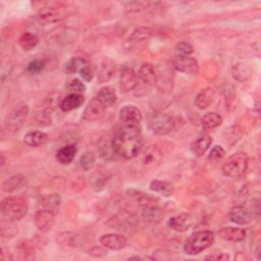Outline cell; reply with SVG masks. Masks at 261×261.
<instances>
[{"instance_id":"6da1fadb","label":"cell","mask_w":261,"mask_h":261,"mask_svg":"<svg viewBox=\"0 0 261 261\" xmlns=\"http://www.w3.org/2000/svg\"><path fill=\"white\" fill-rule=\"evenodd\" d=\"M111 139L116 155L124 159L139 155L144 144L140 124H120Z\"/></svg>"},{"instance_id":"7a4b0ae2","label":"cell","mask_w":261,"mask_h":261,"mask_svg":"<svg viewBox=\"0 0 261 261\" xmlns=\"http://www.w3.org/2000/svg\"><path fill=\"white\" fill-rule=\"evenodd\" d=\"M28 203L20 197H8L1 202V212L8 221H18L28 213Z\"/></svg>"},{"instance_id":"3957f363","label":"cell","mask_w":261,"mask_h":261,"mask_svg":"<svg viewBox=\"0 0 261 261\" xmlns=\"http://www.w3.org/2000/svg\"><path fill=\"white\" fill-rule=\"evenodd\" d=\"M214 242V233L211 230H199L193 232L184 244V251L188 255H197L209 248Z\"/></svg>"},{"instance_id":"277c9868","label":"cell","mask_w":261,"mask_h":261,"mask_svg":"<svg viewBox=\"0 0 261 261\" xmlns=\"http://www.w3.org/2000/svg\"><path fill=\"white\" fill-rule=\"evenodd\" d=\"M248 156L244 152H237L230 155L222 164V172L224 175L232 178L243 176L248 169Z\"/></svg>"},{"instance_id":"5b68a950","label":"cell","mask_w":261,"mask_h":261,"mask_svg":"<svg viewBox=\"0 0 261 261\" xmlns=\"http://www.w3.org/2000/svg\"><path fill=\"white\" fill-rule=\"evenodd\" d=\"M72 8L71 5L62 3L47 5L39 10L38 17L45 22L61 21L72 13Z\"/></svg>"},{"instance_id":"8992f818","label":"cell","mask_w":261,"mask_h":261,"mask_svg":"<svg viewBox=\"0 0 261 261\" xmlns=\"http://www.w3.org/2000/svg\"><path fill=\"white\" fill-rule=\"evenodd\" d=\"M147 125L154 134L164 136L169 134L174 128V120L166 113L154 111L148 114Z\"/></svg>"},{"instance_id":"52a82bcc","label":"cell","mask_w":261,"mask_h":261,"mask_svg":"<svg viewBox=\"0 0 261 261\" xmlns=\"http://www.w3.org/2000/svg\"><path fill=\"white\" fill-rule=\"evenodd\" d=\"M29 114V106L24 103H20L15 106L6 116L4 126L11 132H17L24 123Z\"/></svg>"},{"instance_id":"ba28073f","label":"cell","mask_w":261,"mask_h":261,"mask_svg":"<svg viewBox=\"0 0 261 261\" xmlns=\"http://www.w3.org/2000/svg\"><path fill=\"white\" fill-rule=\"evenodd\" d=\"M138 85L136 89L145 90L156 84L157 72L152 63H143L138 71Z\"/></svg>"},{"instance_id":"9c48e42d","label":"cell","mask_w":261,"mask_h":261,"mask_svg":"<svg viewBox=\"0 0 261 261\" xmlns=\"http://www.w3.org/2000/svg\"><path fill=\"white\" fill-rule=\"evenodd\" d=\"M173 67L184 73L187 74H197L199 72V63L196 58L189 56H181V55H175L172 60Z\"/></svg>"},{"instance_id":"30bf717a","label":"cell","mask_w":261,"mask_h":261,"mask_svg":"<svg viewBox=\"0 0 261 261\" xmlns=\"http://www.w3.org/2000/svg\"><path fill=\"white\" fill-rule=\"evenodd\" d=\"M34 222L40 231L47 232L55 223V213L45 208L39 209L34 215Z\"/></svg>"},{"instance_id":"8fae6325","label":"cell","mask_w":261,"mask_h":261,"mask_svg":"<svg viewBox=\"0 0 261 261\" xmlns=\"http://www.w3.org/2000/svg\"><path fill=\"white\" fill-rule=\"evenodd\" d=\"M99 242L103 247L112 251L122 250L127 245L126 238L120 233H115V232L101 236L99 239Z\"/></svg>"},{"instance_id":"7c38bea8","label":"cell","mask_w":261,"mask_h":261,"mask_svg":"<svg viewBox=\"0 0 261 261\" xmlns=\"http://www.w3.org/2000/svg\"><path fill=\"white\" fill-rule=\"evenodd\" d=\"M137 223V219L136 217L127 212V211H120L119 213H117L115 216H113L112 219L109 220L108 225H110L111 227H114L116 229H120V230H126L128 228H132L136 225Z\"/></svg>"},{"instance_id":"4fadbf2b","label":"cell","mask_w":261,"mask_h":261,"mask_svg":"<svg viewBox=\"0 0 261 261\" xmlns=\"http://www.w3.org/2000/svg\"><path fill=\"white\" fill-rule=\"evenodd\" d=\"M119 121L121 124H140L143 115L139 108L133 105H127L119 110Z\"/></svg>"},{"instance_id":"5bb4252c","label":"cell","mask_w":261,"mask_h":261,"mask_svg":"<svg viewBox=\"0 0 261 261\" xmlns=\"http://www.w3.org/2000/svg\"><path fill=\"white\" fill-rule=\"evenodd\" d=\"M254 215L249 207L243 205H237L229 211V219L237 224H248L252 221Z\"/></svg>"},{"instance_id":"9a60e30c","label":"cell","mask_w":261,"mask_h":261,"mask_svg":"<svg viewBox=\"0 0 261 261\" xmlns=\"http://www.w3.org/2000/svg\"><path fill=\"white\" fill-rule=\"evenodd\" d=\"M138 74L130 67H125L119 76V89L123 93H128L136 89L138 85Z\"/></svg>"},{"instance_id":"2e32d148","label":"cell","mask_w":261,"mask_h":261,"mask_svg":"<svg viewBox=\"0 0 261 261\" xmlns=\"http://www.w3.org/2000/svg\"><path fill=\"white\" fill-rule=\"evenodd\" d=\"M105 109L106 107H104L102 103L96 97H94L86 106L83 113V118L88 121L96 120L102 116Z\"/></svg>"},{"instance_id":"e0dca14e","label":"cell","mask_w":261,"mask_h":261,"mask_svg":"<svg viewBox=\"0 0 261 261\" xmlns=\"http://www.w3.org/2000/svg\"><path fill=\"white\" fill-rule=\"evenodd\" d=\"M193 224L192 217L188 213H181L179 215L173 216L168 220V226L178 232L187 231Z\"/></svg>"},{"instance_id":"ac0fdd59","label":"cell","mask_w":261,"mask_h":261,"mask_svg":"<svg viewBox=\"0 0 261 261\" xmlns=\"http://www.w3.org/2000/svg\"><path fill=\"white\" fill-rule=\"evenodd\" d=\"M115 72V63L109 59L104 58L97 68V79L99 83H105L111 80Z\"/></svg>"},{"instance_id":"d6986e66","label":"cell","mask_w":261,"mask_h":261,"mask_svg":"<svg viewBox=\"0 0 261 261\" xmlns=\"http://www.w3.org/2000/svg\"><path fill=\"white\" fill-rule=\"evenodd\" d=\"M218 234L222 240L228 242H241L246 238V230L240 227H232V226H224L218 230Z\"/></svg>"},{"instance_id":"ffe728a7","label":"cell","mask_w":261,"mask_h":261,"mask_svg":"<svg viewBox=\"0 0 261 261\" xmlns=\"http://www.w3.org/2000/svg\"><path fill=\"white\" fill-rule=\"evenodd\" d=\"M140 154H141V161L144 165L158 164L162 158L161 152L155 146H148L144 149L142 148Z\"/></svg>"},{"instance_id":"44dd1931","label":"cell","mask_w":261,"mask_h":261,"mask_svg":"<svg viewBox=\"0 0 261 261\" xmlns=\"http://www.w3.org/2000/svg\"><path fill=\"white\" fill-rule=\"evenodd\" d=\"M84 102H85V97L82 94L71 93L61 100L59 107L63 112H68L79 108L84 104Z\"/></svg>"},{"instance_id":"7402d4cb","label":"cell","mask_w":261,"mask_h":261,"mask_svg":"<svg viewBox=\"0 0 261 261\" xmlns=\"http://www.w3.org/2000/svg\"><path fill=\"white\" fill-rule=\"evenodd\" d=\"M142 218L148 223H158L164 216V213L158 205L141 207Z\"/></svg>"},{"instance_id":"603a6c76","label":"cell","mask_w":261,"mask_h":261,"mask_svg":"<svg viewBox=\"0 0 261 261\" xmlns=\"http://www.w3.org/2000/svg\"><path fill=\"white\" fill-rule=\"evenodd\" d=\"M127 195L134 199L141 207H146V206H154L158 205V199L153 197L152 195L146 194L142 191L138 190H128Z\"/></svg>"},{"instance_id":"cb8c5ba5","label":"cell","mask_w":261,"mask_h":261,"mask_svg":"<svg viewBox=\"0 0 261 261\" xmlns=\"http://www.w3.org/2000/svg\"><path fill=\"white\" fill-rule=\"evenodd\" d=\"M98 153L104 160H113L117 155L113 149L112 139L102 138L98 143Z\"/></svg>"},{"instance_id":"d4e9b609","label":"cell","mask_w":261,"mask_h":261,"mask_svg":"<svg viewBox=\"0 0 261 261\" xmlns=\"http://www.w3.org/2000/svg\"><path fill=\"white\" fill-rule=\"evenodd\" d=\"M76 152H77V148L74 144L66 145L57 151L56 160L62 165H67L73 160Z\"/></svg>"},{"instance_id":"484cf974","label":"cell","mask_w":261,"mask_h":261,"mask_svg":"<svg viewBox=\"0 0 261 261\" xmlns=\"http://www.w3.org/2000/svg\"><path fill=\"white\" fill-rule=\"evenodd\" d=\"M48 141V135L41 130H32L24 135L23 142L30 147H39L46 144Z\"/></svg>"},{"instance_id":"4316f807","label":"cell","mask_w":261,"mask_h":261,"mask_svg":"<svg viewBox=\"0 0 261 261\" xmlns=\"http://www.w3.org/2000/svg\"><path fill=\"white\" fill-rule=\"evenodd\" d=\"M212 138L208 135L202 136L191 144V151L196 156H202L211 146Z\"/></svg>"},{"instance_id":"83f0119b","label":"cell","mask_w":261,"mask_h":261,"mask_svg":"<svg viewBox=\"0 0 261 261\" xmlns=\"http://www.w3.org/2000/svg\"><path fill=\"white\" fill-rule=\"evenodd\" d=\"M104 107L108 108L112 106L116 101V93L111 87H103L101 88L97 95L95 96Z\"/></svg>"},{"instance_id":"f1b7e54d","label":"cell","mask_w":261,"mask_h":261,"mask_svg":"<svg viewBox=\"0 0 261 261\" xmlns=\"http://www.w3.org/2000/svg\"><path fill=\"white\" fill-rule=\"evenodd\" d=\"M214 90L213 88H206L199 92L195 98V105L199 109H206L213 101Z\"/></svg>"},{"instance_id":"f546056e","label":"cell","mask_w":261,"mask_h":261,"mask_svg":"<svg viewBox=\"0 0 261 261\" xmlns=\"http://www.w3.org/2000/svg\"><path fill=\"white\" fill-rule=\"evenodd\" d=\"M150 190L160 194L163 197H170L173 194V187L165 180L154 179L150 182Z\"/></svg>"},{"instance_id":"4dcf8cb0","label":"cell","mask_w":261,"mask_h":261,"mask_svg":"<svg viewBox=\"0 0 261 261\" xmlns=\"http://www.w3.org/2000/svg\"><path fill=\"white\" fill-rule=\"evenodd\" d=\"M24 181V177L21 174H14L5 179L2 184V190L5 193H12L18 190Z\"/></svg>"},{"instance_id":"1f68e13d","label":"cell","mask_w":261,"mask_h":261,"mask_svg":"<svg viewBox=\"0 0 261 261\" xmlns=\"http://www.w3.org/2000/svg\"><path fill=\"white\" fill-rule=\"evenodd\" d=\"M41 202H42L43 208L56 213L60 207L61 198L58 194H50V195H45L42 198Z\"/></svg>"},{"instance_id":"d6a6232c","label":"cell","mask_w":261,"mask_h":261,"mask_svg":"<svg viewBox=\"0 0 261 261\" xmlns=\"http://www.w3.org/2000/svg\"><path fill=\"white\" fill-rule=\"evenodd\" d=\"M201 122L205 129H211L219 126L222 123V117L218 113L208 112L202 117Z\"/></svg>"},{"instance_id":"836d02e7","label":"cell","mask_w":261,"mask_h":261,"mask_svg":"<svg viewBox=\"0 0 261 261\" xmlns=\"http://www.w3.org/2000/svg\"><path fill=\"white\" fill-rule=\"evenodd\" d=\"M18 43H19V46L24 51H31L38 45L39 39L37 38L36 35L30 33V32H27L20 36Z\"/></svg>"},{"instance_id":"e575fe53","label":"cell","mask_w":261,"mask_h":261,"mask_svg":"<svg viewBox=\"0 0 261 261\" xmlns=\"http://www.w3.org/2000/svg\"><path fill=\"white\" fill-rule=\"evenodd\" d=\"M152 34H153V32L150 28L140 27L133 31V33L129 37V40H132L133 42H139V43L145 42L151 38Z\"/></svg>"},{"instance_id":"d590c367","label":"cell","mask_w":261,"mask_h":261,"mask_svg":"<svg viewBox=\"0 0 261 261\" xmlns=\"http://www.w3.org/2000/svg\"><path fill=\"white\" fill-rule=\"evenodd\" d=\"M88 62L83 59V58H75V57H72L70 58L66 63H65V66H64V70L67 72V73H73L75 71H79L85 64H87Z\"/></svg>"},{"instance_id":"8d00e7d4","label":"cell","mask_w":261,"mask_h":261,"mask_svg":"<svg viewBox=\"0 0 261 261\" xmlns=\"http://www.w3.org/2000/svg\"><path fill=\"white\" fill-rule=\"evenodd\" d=\"M95 160H96L95 154L91 151H87L80 158V166L86 171L90 170L94 166Z\"/></svg>"},{"instance_id":"74e56055","label":"cell","mask_w":261,"mask_h":261,"mask_svg":"<svg viewBox=\"0 0 261 261\" xmlns=\"http://www.w3.org/2000/svg\"><path fill=\"white\" fill-rule=\"evenodd\" d=\"M174 51L176 53V55H181V56H189L194 52V48L193 46L186 41L179 42L175 45L174 47Z\"/></svg>"},{"instance_id":"f35d334b","label":"cell","mask_w":261,"mask_h":261,"mask_svg":"<svg viewBox=\"0 0 261 261\" xmlns=\"http://www.w3.org/2000/svg\"><path fill=\"white\" fill-rule=\"evenodd\" d=\"M47 61L45 59H35L33 61H31L28 65V71L30 73H40L46 66Z\"/></svg>"},{"instance_id":"ab89813d","label":"cell","mask_w":261,"mask_h":261,"mask_svg":"<svg viewBox=\"0 0 261 261\" xmlns=\"http://www.w3.org/2000/svg\"><path fill=\"white\" fill-rule=\"evenodd\" d=\"M224 155H225L224 149H223L221 146H219V145H215V146L211 149V151H210V153H209V156H208V159H209L210 161H212V162H217V161H219L221 158H223Z\"/></svg>"},{"instance_id":"60d3db41","label":"cell","mask_w":261,"mask_h":261,"mask_svg":"<svg viewBox=\"0 0 261 261\" xmlns=\"http://www.w3.org/2000/svg\"><path fill=\"white\" fill-rule=\"evenodd\" d=\"M67 89H68L69 91H71L72 93L82 94L83 92H85L86 86H85L84 83H83L82 81H80L79 79H73V80H71V81L68 83Z\"/></svg>"},{"instance_id":"b9f144b4","label":"cell","mask_w":261,"mask_h":261,"mask_svg":"<svg viewBox=\"0 0 261 261\" xmlns=\"http://www.w3.org/2000/svg\"><path fill=\"white\" fill-rule=\"evenodd\" d=\"M79 72H80V75L82 76V79H83L85 82H87V83H90V82L93 80V77H94V71H93L92 67H91L88 63L85 64V65L79 70Z\"/></svg>"},{"instance_id":"7bdbcfd3","label":"cell","mask_w":261,"mask_h":261,"mask_svg":"<svg viewBox=\"0 0 261 261\" xmlns=\"http://www.w3.org/2000/svg\"><path fill=\"white\" fill-rule=\"evenodd\" d=\"M88 252H89L88 254H90L94 257H102V256H105L107 254L106 248L103 247L102 245L101 246H94Z\"/></svg>"},{"instance_id":"ee69618b","label":"cell","mask_w":261,"mask_h":261,"mask_svg":"<svg viewBox=\"0 0 261 261\" xmlns=\"http://www.w3.org/2000/svg\"><path fill=\"white\" fill-rule=\"evenodd\" d=\"M207 260H229V256L224 253H218V254H211L205 257Z\"/></svg>"},{"instance_id":"f6af8a7d","label":"cell","mask_w":261,"mask_h":261,"mask_svg":"<svg viewBox=\"0 0 261 261\" xmlns=\"http://www.w3.org/2000/svg\"><path fill=\"white\" fill-rule=\"evenodd\" d=\"M105 182H106V180H105L104 177H99V178H97V179L95 180L94 185H93L94 190H95V191H101V190L105 187Z\"/></svg>"},{"instance_id":"bcb514c9","label":"cell","mask_w":261,"mask_h":261,"mask_svg":"<svg viewBox=\"0 0 261 261\" xmlns=\"http://www.w3.org/2000/svg\"><path fill=\"white\" fill-rule=\"evenodd\" d=\"M141 260V258L140 257H138V256H134V257H129L127 260Z\"/></svg>"}]
</instances>
